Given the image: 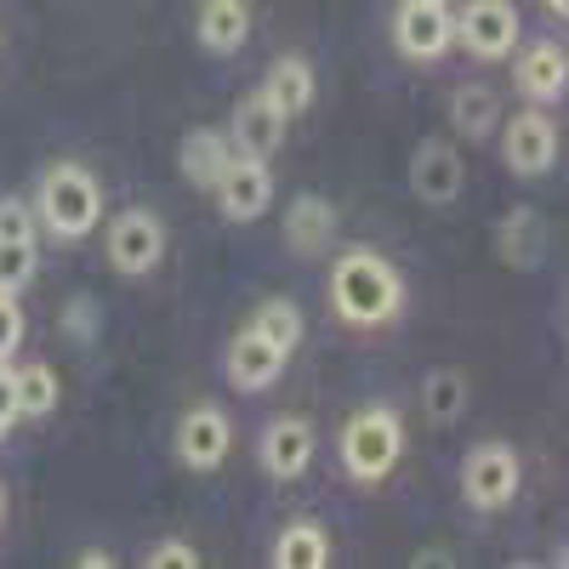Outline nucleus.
<instances>
[{"label":"nucleus","mask_w":569,"mask_h":569,"mask_svg":"<svg viewBox=\"0 0 569 569\" xmlns=\"http://www.w3.org/2000/svg\"><path fill=\"white\" fill-rule=\"evenodd\" d=\"M330 308H337L342 325H359V330L393 325L399 308H405V279L382 251L353 246V251L337 257V268H330Z\"/></svg>","instance_id":"nucleus-1"},{"label":"nucleus","mask_w":569,"mask_h":569,"mask_svg":"<svg viewBox=\"0 0 569 569\" xmlns=\"http://www.w3.org/2000/svg\"><path fill=\"white\" fill-rule=\"evenodd\" d=\"M405 456V421L393 405H365L342 427V472L353 485H382Z\"/></svg>","instance_id":"nucleus-2"},{"label":"nucleus","mask_w":569,"mask_h":569,"mask_svg":"<svg viewBox=\"0 0 569 569\" xmlns=\"http://www.w3.org/2000/svg\"><path fill=\"white\" fill-rule=\"evenodd\" d=\"M40 222L58 233V240H86L91 228L103 222V188L86 166L58 160L40 177Z\"/></svg>","instance_id":"nucleus-3"},{"label":"nucleus","mask_w":569,"mask_h":569,"mask_svg":"<svg viewBox=\"0 0 569 569\" xmlns=\"http://www.w3.org/2000/svg\"><path fill=\"white\" fill-rule=\"evenodd\" d=\"M518 485H525V461H518L512 445L485 439V445H472V450L461 456V496H467V507L501 512V507L518 496Z\"/></svg>","instance_id":"nucleus-4"},{"label":"nucleus","mask_w":569,"mask_h":569,"mask_svg":"<svg viewBox=\"0 0 569 569\" xmlns=\"http://www.w3.org/2000/svg\"><path fill=\"white\" fill-rule=\"evenodd\" d=\"M109 268L137 279V273H154L160 257H166V222L149 211V206H126L114 222H109Z\"/></svg>","instance_id":"nucleus-5"},{"label":"nucleus","mask_w":569,"mask_h":569,"mask_svg":"<svg viewBox=\"0 0 569 569\" xmlns=\"http://www.w3.org/2000/svg\"><path fill=\"white\" fill-rule=\"evenodd\" d=\"M228 450H233V421L217 405H194L177 421V433H171V456L188 472H217L228 461Z\"/></svg>","instance_id":"nucleus-6"},{"label":"nucleus","mask_w":569,"mask_h":569,"mask_svg":"<svg viewBox=\"0 0 569 569\" xmlns=\"http://www.w3.org/2000/svg\"><path fill=\"white\" fill-rule=\"evenodd\" d=\"M393 40L399 52L416 63H433L456 46V12L445 0H399V18H393Z\"/></svg>","instance_id":"nucleus-7"},{"label":"nucleus","mask_w":569,"mask_h":569,"mask_svg":"<svg viewBox=\"0 0 569 569\" xmlns=\"http://www.w3.org/2000/svg\"><path fill=\"white\" fill-rule=\"evenodd\" d=\"M501 154H507V166L518 177H547L558 166V126H552V114L536 109V103L518 109L507 120V131H501Z\"/></svg>","instance_id":"nucleus-8"},{"label":"nucleus","mask_w":569,"mask_h":569,"mask_svg":"<svg viewBox=\"0 0 569 569\" xmlns=\"http://www.w3.org/2000/svg\"><path fill=\"white\" fill-rule=\"evenodd\" d=\"M456 40L485 63L507 58L518 46V7L512 0H467V7L456 12Z\"/></svg>","instance_id":"nucleus-9"},{"label":"nucleus","mask_w":569,"mask_h":569,"mask_svg":"<svg viewBox=\"0 0 569 569\" xmlns=\"http://www.w3.org/2000/svg\"><path fill=\"white\" fill-rule=\"evenodd\" d=\"M217 211L228 222H257L268 206H273V171L268 160H246V154H233V166L217 177Z\"/></svg>","instance_id":"nucleus-10"},{"label":"nucleus","mask_w":569,"mask_h":569,"mask_svg":"<svg viewBox=\"0 0 569 569\" xmlns=\"http://www.w3.org/2000/svg\"><path fill=\"white\" fill-rule=\"evenodd\" d=\"M257 461H262V472L268 479H302L308 472V461H313V421H302V416H279V421H268V433H262V445H257Z\"/></svg>","instance_id":"nucleus-11"},{"label":"nucleus","mask_w":569,"mask_h":569,"mask_svg":"<svg viewBox=\"0 0 569 569\" xmlns=\"http://www.w3.org/2000/svg\"><path fill=\"white\" fill-rule=\"evenodd\" d=\"M284 359H291V353H279L268 337H257V330L246 325L240 337L228 342V359H222V370H228V382L240 388V393H262V388H273L279 376H284Z\"/></svg>","instance_id":"nucleus-12"},{"label":"nucleus","mask_w":569,"mask_h":569,"mask_svg":"<svg viewBox=\"0 0 569 569\" xmlns=\"http://www.w3.org/2000/svg\"><path fill=\"white\" fill-rule=\"evenodd\" d=\"M461 182H467L461 154L450 149V142L427 137L421 149H416V160H410V188H416V200H427V206H450V200L461 194Z\"/></svg>","instance_id":"nucleus-13"},{"label":"nucleus","mask_w":569,"mask_h":569,"mask_svg":"<svg viewBox=\"0 0 569 569\" xmlns=\"http://www.w3.org/2000/svg\"><path fill=\"white\" fill-rule=\"evenodd\" d=\"M512 86H518V98H525V103H552V98H563V86H569L563 46H558V40L525 46V52H518V63H512Z\"/></svg>","instance_id":"nucleus-14"},{"label":"nucleus","mask_w":569,"mask_h":569,"mask_svg":"<svg viewBox=\"0 0 569 569\" xmlns=\"http://www.w3.org/2000/svg\"><path fill=\"white\" fill-rule=\"evenodd\" d=\"M228 142H233V154H246V160H268L279 142H284V114L257 91L251 103L233 109V131H228Z\"/></svg>","instance_id":"nucleus-15"},{"label":"nucleus","mask_w":569,"mask_h":569,"mask_svg":"<svg viewBox=\"0 0 569 569\" xmlns=\"http://www.w3.org/2000/svg\"><path fill=\"white\" fill-rule=\"evenodd\" d=\"M496 251H501V262L507 268H541V257H547V222H541V211L536 206H512L507 217H501V228H496Z\"/></svg>","instance_id":"nucleus-16"},{"label":"nucleus","mask_w":569,"mask_h":569,"mask_svg":"<svg viewBox=\"0 0 569 569\" xmlns=\"http://www.w3.org/2000/svg\"><path fill=\"white\" fill-rule=\"evenodd\" d=\"M200 46L211 58H228L251 40V0H200V23H194Z\"/></svg>","instance_id":"nucleus-17"},{"label":"nucleus","mask_w":569,"mask_h":569,"mask_svg":"<svg viewBox=\"0 0 569 569\" xmlns=\"http://www.w3.org/2000/svg\"><path fill=\"white\" fill-rule=\"evenodd\" d=\"M330 240H337V206H330L325 194L291 200V211H284V246H291L297 257H319Z\"/></svg>","instance_id":"nucleus-18"},{"label":"nucleus","mask_w":569,"mask_h":569,"mask_svg":"<svg viewBox=\"0 0 569 569\" xmlns=\"http://www.w3.org/2000/svg\"><path fill=\"white\" fill-rule=\"evenodd\" d=\"M177 166H182V177L194 188H217V177L233 166V142L222 131H211V126H194L182 137V149H177Z\"/></svg>","instance_id":"nucleus-19"},{"label":"nucleus","mask_w":569,"mask_h":569,"mask_svg":"<svg viewBox=\"0 0 569 569\" xmlns=\"http://www.w3.org/2000/svg\"><path fill=\"white\" fill-rule=\"evenodd\" d=\"M330 563V536L325 525L313 518H297V525H284L279 541H273V569H325Z\"/></svg>","instance_id":"nucleus-20"},{"label":"nucleus","mask_w":569,"mask_h":569,"mask_svg":"<svg viewBox=\"0 0 569 569\" xmlns=\"http://www.w3.org/2000/svg\"><path fill=\"white\" fill-rule=\"evenodd\" d=\"M262 98L291 120V114H308V103H313V69L302 63V58H279L273 69H268V80H262Z\"/></svg>","instance_id":"nucleus-21"},{"label":"nucleus","mask_w":569,"mask_h":569,"mask_svg":"<svg viewBox=\"0 0 569 569\" xmlns=\"http://www.w3.org/2000/svg\"><path fill=\"white\" fill-rule=\"evenodd\" d=\"M12 399H18V421H40V416H52L63 388H58V370L52 365H23L12 370Z\"/></svg>","instance_id":"nucleus-22"},{"label":"nucleus","mask_w":569,"mask_h":569,"mask_svg":"<svg viewBox=\"0 0 569 569\" xmlns=\"http://www.w3.org/2000/svg\"><path fill=\"white\" fill-rule=\"evenodd\" d=\"M450 126L461 137H490L501 126V103H496V91L490 86H456V98H450Z\"/></svg>","instance_id":"nucleus-23"},{"label":"nucleus","mask_w":569,"mask_h":569,"mask_svg":"<svg viewBox=\"0 0 569 569\" xmlns=\"http://www.w3.org/2000/svg\"><path fill=\"white\" fill-rule=\"evenodd\" d=\"M251 330H257V337H268L279 353H297L302 348V308L291 302V297H268L257 313H251Z\"/></svg>","instance_id":"nucleus-24"},{"label":"nucleus","mask_w":569,"mask_h":569,"mask_svg":"<svg viewBox=\"0 0 569 569\" xmlns=\"http://www.w3.org/2000/svg\"><path fill=\"white\" fill-rule=\"evenodd\" d=\"M421 410H427V421H439V427L461 421V410H467V376L461 370H433L421 382Z\"/></svg>","instance_id":"nucleus-25"},{"label":"nucleus","mask_w":569,"mask_h":569,"mask_svg":"<svg viewBox=\"0 0 569 569\" xmlns=\"http://www.w3.org/2000/svg\"><path fill=\"white\" fill-rule=\"evenodd\" d=\"M34 240H0V291H23V284L34 279Z\"/></svg>","instance_id":"nucleus-26"},{"label":"nucleus","mask_w":569,"mask_h":569,"mask_svg":"<svg viewBox=\"0 0 569 569\" xmlns=\"http://www.w3.org/2000/svg\"><path fill=\"white\" fill-rule=\"evenodd\" d=\"M142 563L149 569H200L206 558H200V547H188V541H154Z\"/></svg>","instance_id":"nucleus-27"},{"label":"nucleus","mask_w":569,"mask_h":569,"mask_svg":"<svg viewBox=\"0 0 569 569\" xmlns=\"http://www.w3.org/2000/svg\"><path fill=\"white\" fill-rule=\"evenodd\" d=\"M18 342H23V308L12 291H0V365L18 353Z\"/></svg>","instance_id":"nucleus-28"},{"label":"nucleus","mask_w":569,"mask_h":569,"mask_svg":"<svg viewBox=\"0 0 569 569\" xmlns=\"http://www.w3.org/2000/svg\"><path fill=\"white\" fill-rule=\"evenodd\" d=\"M0 240H34V211L23 200H0Z\"/></svg>","instance_id":"nucleus-29"},{"label":"nucleus","mask_w":569,"mask_h":569,"mask_svg":"<svg viewBox=\"0 0 569 569\" xmlns=\"http://www.w3.org/2000/svg\"><path fill=\"white\" fill-rule=\"evenodd\" d=\"M63 330L74 342H91V337H98V308H91V302H69L63 308Z\"/></svg>","instance_id":"nucleus-30"},{"label":"nucleus","mask_w":569,"mask_h":569,"mask_svg":"<svg viewBox=\"0 0 569 569\" xmlns=\"http://www.w3.org/2000/svg\"><path fill=\"white\" fill-rule=\"evenodd\" d=\"M18 427V399H12V370L0 365V445H7V433Z\"/></svg>","instance_id":"nucleus-31"},{"label":"nucleus","mask_w":569,"mask_h":569,"mask_svg":"<svg viewBox=\"0 0 569 569\" xmlns=\"http://www.w3.org/2000/svg\"><path fill=\"white\" fill-rule=\"evenodd\" d=\"M74 563H80V569H109V563H114V558H109V552H103V547H86V552H80V558H74Z\"/></svg>","instance_id":"nucleus-32"},{"label":"nucleus","mask_w":569,"mask_h":569,"mask_svg":"<svg viewBox=\"0 0 569 569\" xmlns=\"http://www.w3.org/2000/svg\"><path fill=\"white\" fill-rule=\"evenodd\" d=\"M547 12H552V18H563V12H569V0H547Z\"/></svg>","instance_id":"nucleus-33"},{"label":"nucleus","mask_w":569,"mask_h":569,"mask_svg":"<svg viewBox=\"0 0 569 569\" xmlns=\"http://www.w3.org/2000/svg\"><path fill=\"white\" fill-rule=\"evenodd\" d=\"M0 518H7V490H0Z\"/></svg>","instance_id":"nucleus-34"}]
</instances>
